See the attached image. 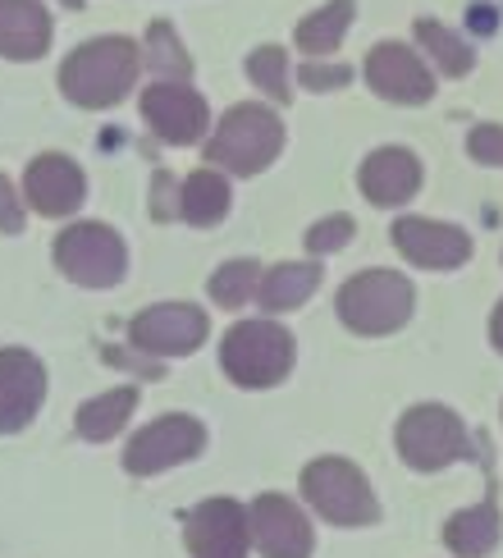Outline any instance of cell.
Masks as SVG:
<instances>
[{"instance_id":"cell-1","label":"cell","mask_w":503,"mask_h":558,"mask_svg":"<svg viewBox=\"0 0 503 558\" xmlns=\"http://www.w3.org/2000/svg\"><path fill=\"white\" fill-rule=\"evenodd\" d=\"M143 56L128 37H97L60 64V92L83 110H106L128 97Z\"/></svg>"},{"instance_id":"cell-2","label":"cell","mask_w":503,"mask_h":558,"mask_svg":"<svg viewBox=\"0 0 503 558\" xmlns=\"http://www.w3.org/2000/svg\"><path fill=\"white\" fill-rule=\"evenodd\" d=\"M284 147V124H280V114L257 106V101H243L234 106L220 120L216 137L206 143V160L211 166H224L229 174H261L274 156H280Z\"/></svg>"},{"instance_id":"cell-3","label":"cell","mask_w":503,"mask_h":558,"mask_svg":"<svg viewBox=\"0 0 503 558\" xmlns=\"http://www.w3.org/2000/svg\"><path fill=\"white\" fill-rule=\"evenodd\" d=\"M224 376L243 389H270L289 376L293 366V335L274 320H243L220 343Z\"/></svg>"},{"instance_id":"cell-4","label":"cell","mask_w":503,"mask_h":558,"mask_svg":"<svg viewBox=\"0 0 503 558\" xmlns=\"http://www.w3.org/2000/svg\"><path fill=\"white\" fill-rule=\"evenodd\" d=\"M412 284L394 270H361L339 289V316L357 335H389L412 316Z\"/></svg>"},{"instance_id":"cell-5","label":"cell","mask_w":503,"mask_h":558,"mask_svg":"<svg viewBox=\"0 0 503 558\" xmlns=\"http://www.w3.org/2000/svg\"><path fill=\"white\" fill-rule=\"evenodd\" d=\"M303 495L311 508L334 526H366L376 522V495L366 476L343 458H316L303 472Z\"/></svg>"},{"instance_id":"cell-6","label":"cell","mask_w":503,"mask_h":558,"mask_svg":"<svg viewBox=\"0 0 503 558\" xmlns=\"http://www.w3.org/2000/svg\"><path fill=\"white\" fill-rule=\"evenodd\" d=\"M467 453H471V439H467L463 422L440 403L412 408L398 422V458L407 462V468L440 472V468H449V462L467 458Z\"/></svg>"},{"instance_id":"cell-7","label":"cell","mask_w":503,"mask_h":558,"mask_svg":"<svg viewBox=\"0 0 503 558\" xmlns=\"http://www.w3.org/2000/svg\"><path fill=\"white\" fill-rule=\"evenodd\" d=\"M124 243L114 229L87 220V225H69L56 239V266L83 289H110L124 279Z\"/></svg>"},{"instance_id":"cell-8","label":"cell","mask_w":503,"mask_h":558,"mask_svg":"<svg viewBox=\"0 0 503 558\" xmlns=\"http://www.w3.org/2000/svg\"><path fill=\"white\" fill-rule=\"evenodd\" d=\"M201 445H206L201 422H193V416H160V422H151L147 430H137L128 439L124 468L133 476H156V472L179 468V462L197 458Z\"/></svg>"},{"instance_id":"cell-9","label":"cell","mask_w":503,"mask_h":558,"mask_svg":"<svg viewBox=\"0 0 503 558\" xmlns=\"http://www.w3.org/2000/svg\"><path fill=\"white\" fill-rule=\"evenodd\" d=\"M247 536L257 541L266 558H307L311 554V522L297 513V504L284 495H261L247 508Z\"/></svg>"},{"instance_id":"cell-10","label":"cell","mask_w":503,"mask_h":558,"mask_svg":"<svg viewBox=\"0 0 503 558\" xmlns=\"http://www.w3.org/2000/svg\"><path fill=\"white\" fill-rule=\"evenodd\" d=\"M206 312L201 307H188V302H165V307H151L143 316H133V343L143 353H156V357H183L201 348L206 339Z\"/></svg>"},{"instance_id":"cell-11","label":"cell","mask_w":503,"mask_h":558,"mask_svg":"<svg viewBox=\"0 0 503 558\" xmlns=\"http://www.w3.org/2000/svg\"><path fill=\"white\" fill-rule=\"evenodd\" d=\"M143 120L165 137L174 147H188L206 133L211 114H206V101L188 83H151L143 92Z\"/></svg>"},{"instance_id":"cell-12","label":"cell","mask_w":503,"mask_h":558,"mask_svg":"<svg viewBox=\"0 0 503 558\" xmlns=\"http://www.w3.org/2000/svg\"><path fill=\"white\" fill-rule=\"evenodd\" d=\"M394 247L412 266H426V270H453L471 257V239L463 229L440 225V220H421V216L394 220Z\"/></svg>"},{"instance_id":"cell-13","label":"cell","mask_w":503,"mask_h":558,"mask_svg":"<svg viewBox=\"0 0 503 558\" xmlns=\"http://www.w3.org/2000/svg\"><path fill=\"white\" fill-rule=\"evenodd\" d=\"M366 78L380 92L384 101H398V106H421L434 97V78L430 69L407 51L403 41H384L366 56Z\"/></svg>"},{"instance_id":"cell-14","label":"cell","mask_w":503,"mask_h":558,"mask_svg":"<svg viewBox=\"0 0 503 558\" xmlns=\"http://www.w3.org/2000/svg\"><path fill=\"white\" fill-rule=\"evenodd\" d=\"M46 393V371L33 353L23 348H5L0 353V435L23 430L37 416Z\"/></svg>"},{"instance_id":"cell-15","label":"cell","mask_w":503,"mask_h":558,"mask_svg":"<svg viewBox=\"0 0 503 558\" xmlns=\"http://www.w3.org/2000/svg\"><path fill=\"white\" fill-rule=\"evenodd\" d=\"M193 558H247V513L234 499H206L188 513Z\"/></svg>"},{"instance_id":"cell-16","label":"cell","mask_w":503,"mask_h":558,"mask_svg":"<svg viewBox=\"0 0 503 558\" xmlns=\"http://www.w3.org/2000/svg\"><path fill=\"white\" fill-rule=\"evenodd\" d=\"M361 183V197L376 202V206H403L412 193L421 189V166L407 147H380L361 160L357 170Z\"/></svg>"},{"instance_id":"cell-17","label":"cell","mask_w":503,"mask_h":558,"mask_svg":"<svg viewBox=\"0 0 503 558\" xmlns=\"http://www.w3.org/2000/svg\"><path fill=\"white\" fill-rule=\"evenodd\" d=\"M83 189H87L83 170L69 156H41V160H33V166H28V179H23V193H28V202L37 206L41 216L78 211V202L87 197Z\"/></svg>"},{"instance_id":"cell-18","label":"cell","mask_w":503,"mask_h":558,"mask_svg":"<svg viewBox=\"0 0 503 558\" xmlns=\"http://www.w3.org/2000/svg\"><path fill=\"white\" fill-rule=\"evenodd\" d=\"M51 46V14L41 0H0V56L37 60Z\"/></svg>"},{"instance_id":"cell-19","label":"cell","mask_w":503,"mask_h":558,"mask_svg":"<svg viewBox=\"0 0 503 558\" xmlns=\"http://www.w3.org/2000/svg\"><path fill=\"white\" fill-rule=\"evenodd\" d=\"M444 545L457 554V558H486L494 545H499V504H494V490H486L476 508H463L444 522Z\"/></svg>"},{"instance_id":"cell-20","label":"cell","mask_w":503,"mask_h":558,"mask_svg":"<svg viewBox=\"0 0 503 558\" xmlns=\"http://www.w3.org/2000/svg\"><path fill=\"white\" fill-rule=\"evenodd\" d=\"M316 284H320V266H311V262H284V266H274L257 284V298H261L266 312H293V307H303V302L316 293Z\"/></svg>"},{"instance_id":"cell-21","label":"cell","mask_w":503,"mask_h":558,"mask_svg":"<svg viewBox=\"0 0 503 558\" xmlns=\"http://www.w3.org/2000/svg\"><path fill=\"white\" fill-rule=\"evenodd\" d=\"M229 211V183L216 170H197L179 183V216L188 225H216Z\"/></svg>"},{"instance_id":"cell-22","label":"cell","mask_w":503,"mask_h":558,"mask_svg":"<svg viewBox=\"0 0 503 558\" xmlns=\"http://www.w3.org/2000/svg\"><path fill=\"white\" fill-rule=\"evenodd\" d=\"M133 408H137V389H110V393H101V399H91V403H83L78 408V435L83 439H114V430H120L128 416H133Z\"/></svg>"},{"instance_id":"cell-23","label":"cell","mask_w":503,"mask_h":558,"mask_svg":"<svg viewBox=\"0 0 503 558\" xmlns=\"http://www.w3.org/2000/svg\"><path fill=\"white\" fill-rule=\"evenodd\" d=\"M348 23H353V0H330V5H320L311 19L297 23V51L330 56L343 41V33H348Z\"/></svg>"},{"instance_id":"cell-24","label":"cell","mask_w":503,"mask_h":558,"mask_svg":"<svg viewBox=\"0 0 503 558\" xmlns=\"http://www.w3.org/2000/svg\"><path fill=\"white\" fill-rule=\"evenodd\" d=\"M417 41L426 46V56L444 69L449 78H463V74H471V64H476V51L471 46L457 37L453 28H444V23H434V19H421L417 23Z\"/></svg>"},{"instance_id":"cell-25","label":"cell","mask_w":503,"mask_h":558,"mask_svg":"<svg viewBox=\"0 0 503 558\" xmlns=\"http://www.w3.org/2000/svg\"><path fill=\"white\" fill-rule=\"evenodd\" d=\"M257 284H261L257 262H229L211 275V298L220 302V307H243V302L257 298Z\"/></svg>"},{"instance_id":"cell-26","label":"cell","mask_w":503,"mask_h":558,"mask_svg":"<svg viewBox=\"0 0 503 558\" xmlns=\"http://www.w3.org/2000/svg\"><path fill=\"white\" fill-rule=\"evenodd\" d=\"M247 78L257 83L270 101H289V56L280 46H261V51L247 56Z\"/></svg>"},{"instance_id":"cell-27","label":"cell","mask_w":503,"mask_h":558,"mask_svg":"<svg viewBox=\"0 0 503 558\" xmlns=\"http://www.w3.org/2000/svg\"><path fill=\"white\" fill-rule=\"evenodd\" d=\"M147 60H151V69H170V74H179V78H188L193 74V60L179 51V41H174V28L170 23H156V28L147 33Z\"/></svg>"},{"instance_id":"cell-28","label":"cell","mask_w":503,"mask_h":558,"mask_svg":"<svg viewBox=\"0 0 503 558\" xmlns=\"http://www.w3.org/2000/svg\"><path fill=\"white\" fill-rule=\"evenodd\" d=\"M353 216H330V220H320L311 234H307V247L316 252V257H326V252H339V247H348L353 239Z\"/></svg>"},{"instance_id":"cell-29","label":"cell","mask_w":503,"mask_h":558,"mask_svg":"<svg viewBox=\"0 0 503 558\" xmlns=\"http://www.w3.org/2000/svg\"><path fill=\"white\" fill-rule=\"evenodd\" d=\"M467 147L476 160H486V166H499L503 170V129L499 124H480L467 133Z\"/></svg>"},{"instance_id":"cell-30","label":"cell","mask_w":503,"mask_h":558,"mask_svg":"<svg viewBox=\"0 0 503 558\" xmlns=\"http://www.w3.org/2000/svg\"><path fill=\"white\" fill-rule=\"evenodd\" d=\"M297 83L311 87V92H330L348 83V64H303L297 69Z\"/></svg>"},{"instance_id":"cell-31","label":"cell","mask_w":503,"mask_h":558,"mask_svg":"<svg viewBox=\"0 0 503 558\" xmlns=\"http://www.w3.org/2000/svg\"><path fill=\"white\" fill-rule=\"evenodd\" d=\"M0 229H5V234H19L23 229V202L5 174H0Z\"/></svg>"},{"instance_id":"cell-32","label":"cell","mask_w":503,"mask_h":558,"mask_svg":"<svg viewBox=\"0 0 503 558\" xmlns=\"http://www.w3.org/2000/svg\"><path fill=\"white\" fill-rule=\"evenodd\" d=\"M490 335H494V348L503 353V302H499V312H494V325H490Z\"/></svg>"},{"instance_id":"cell-33","label":"cell","mask_w":503,"mask_h":558,"mask_svg":"<svg viewBox=\"0 0 503 558\" xmlns=\"http://www.w3.org/2000/svg\"><path fill=\"white\" fill-rule=\"evenodd\" d=\"M64 5H69V10H83V0H64Z\"/></svg>"}]
</instances>
